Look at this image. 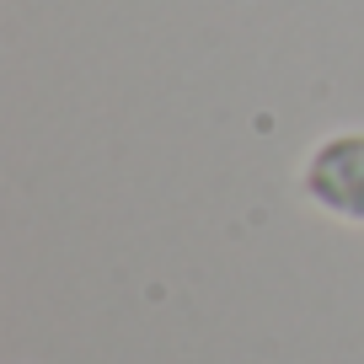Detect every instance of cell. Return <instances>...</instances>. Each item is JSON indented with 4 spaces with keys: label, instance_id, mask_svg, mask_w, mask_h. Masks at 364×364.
<instances>
[{
    "label": "cell",
    "instance_id": "6da1fadb",
    "mask_svg": "<svg viewBox=\"0 0 364 364\" xmlns=\"http://www.w3.org/2000/svg\"><path fill=\"white\" fill-rule=\"evenodd\" d=\"M311 193L338 215L364 220V139H332L311 161Z\"/></svg>",
    "mask_w": 364,
    "mask_h": 364
}]
</instances>
